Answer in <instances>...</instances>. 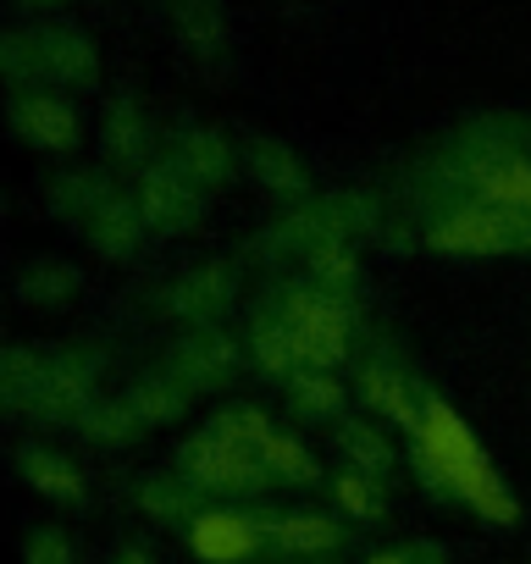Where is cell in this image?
<instances>
[{
  "label": "cell",
  "mask_w": 531,
  "mask_h": 564,
  "mask_svg": "<svg viewBox=\"0 0 531 564\" xmlns=\"http://www.w3.org/2000/svg\"><path fill=\"white\" fill-rule=\"evenodd\" d=\"M415 437V470L432 492H448L459 503H470L481 520L492 525H514L520 520V503L514 492L503 487V476L492 470L487 448L476 443V432L459 421L454 404L432 399L426 393V410H421V426L410 432Z\"/></svg>",
  "instance_id": "6da1fadb"
},
{
  "label": "cell",
  "mask_w": 531,
  "mask_h": 564,
  "mask_svg": "<svg viewBox=\"0 0 531 564\" xmlns=\"http://www.w3.org/2000/svg\"><path fill=\"white\" fill-rule=\"evenodd\" d=\"M382 221V199L371 188H333V194H300L283 216L266 221V232L254 238V249L266 254H294L305 260L322 243H355L360 232H371Z\"/></svg>",
  "instance_id": "7a4b0ae2"
},
{
  "label": "cell",
  "mask_w": 531,
  "mask_h": 564,
  "mask_svg": "<svg viewBox=\"0 0 531 564\" xmlns=\"http://www.w3.org/2000/svg\"><path fill=\"white\" fill-rule=\"evenodd\" d=\"M177 476L194 481L199 492H254V487H266V465H260V454H254L238 410L216 415L210 426H199L183 443Z\"/></svg>",
  "instance_id": "3957f363"
},
{
  "label": "cell",
  "mask_w": 531,
  "mask_h": 564,
  "mask_svg": "<svg viewBox=\"0 0 531 564\" xmlns=\"http://www.w3.org/2000/svg\"><path fill=\"white\" fill-rule=\"evenodd\" d=\"M272 311L289 322L305 371H333L338 360H349V327H355L349 300L316 289V282H289Z\"/></svg>",
  "instance_id": "277c9868"
},
{
  "label": "cell",
  "mask_w": 531,
  "mask_h": 564,
  "mask_svg": "<svg viewBox=\"0 0 531 564\" xmlns=\"http://www.w3.org/2000/svg\"><path fill=\"white\" fill-rule=\"evenodd\" d=\"M426 243L443 254H503V249H531V210L509 205H454L426 227Z\"/></svg>",
  "instance_id": "5b68a950"
},
{
  "label": "cell",
  "mask_w": 531,
  "mask_h": 564,
  "mask_svg": "<svg viewBox=\"0 0 531 564\" xmlns=\"http://www.w3.org/2000/svg\"><path fill=\"white\" fill-rule=\"evenodd\" d=\"M100 377H106V349L100 344H62V349H51L34 415L56 421V426H78V415L100 399Z\"/></svg>",
  "instance_id": "8992f818"
},
{
  "label": "cell",
  "mask_w": 531,
  "mask_h": 564,
  "mask_svg": "<svg viewBox=\"0 0 531 564\" xmlns=\"http://www.w3.org/2000/svg\"><path fill=\"white\" fill-rule=\"evenodd\" d=\"M238 300V265L232 260H199L177 276L161 282L155 294V311L166 322H183V327H216Z\"/></svg>",
  "instance_id": "52a82bcc"
},
{
  "label": "cell",
  "mask_w": 531,
  "mask_h": 564,
  "mask_svg": "<svg viewBox=\"0 0 531 564\" xmlns=\"http://www.w3.org/2000/svg\"><path fill=\"white\" fill-rule=\"evenodd\" d=\"M133 199H139V210H144V221H150V232H161V238H177V232H194L199 227V216H205V188L166 155V161H150V166H139V188H133Z\"/></svg>",
  "instance_id": "ba28073f"
},
{
  "label": "cell",
  "mask_w": 531,
  "mask_h": 564,
  "mask_svg": "<svg viewBox=\"0 0 531 564\" xmlns=\"http://www.w3.org/2000/svg\"><path fill=\"white\" fill-rule=\"evenodd\" d=\"M7 128H12L29 150H45V155H67V150H78V139H84L78 106L62 100V95H51L45 84L7 95Z\"/></svg>",
  "instance_id": "9c48e42d"
},
{
  "label": "cell",
  "mask_w": 531,
  "mask_h": 564,
  "mask_svg": "<svg viewBox=\"0 0 531 564\" xmlns=\"http://www.w3.org/2000/svg\"><path fill=\"white\" fill-rule=\"evenodd\" d=\"M177 382H188L194 393H216L232 382L238 371V344L221 333V327H188V338H177L161 360Z\"/></svg>",
  "instance_id": "30bf717a"
},
{
  "label": "cell",
  "mask_w": 531,
  "mask_h": 564,
  "mask_svg": "<svg viewBox=\"0 0 531 564\" xmlns=\"http://www.w3.org/2000/svg\"><path fill=\"white\" fill-rule=\"evenodd\" d=\"M34 45H40L45 84H67V89H95L100 84V45L84 29H73V23H34Z\"/></svg>",
  "instance_id": "8fae6325"
},
{
  "label": "cell",
  "mask_w": 531,
  "mask_h": 564,
  "mask_svg": "<svg viewBox=\"0 0 531 564\" xmlns=\"http://www.w3.org/2000/svg\"><path fill=\"white\" fill-rule=\"evenodd\" d=\"M266 542V525L238 509H199L188 520V547L205 564H249Z\"/></svg>",
  "instance_id": "7c38bea8"
},
{
  "label": "cell",
  "mask_w": 531,
  "mask_h": 564,
  "mask_svg": "<svg viewBox=\"0 0 531 564\" xmlns=\"http://www.w3.org/2000/svg\"><path fill=\"white\" fill-rule=\"evenodd\" d=\"M172 161H177L205 194L227 188L232 172H238V150H232L227 133L210 128V122H177V128H172Z\"/></svg>",
  "instance_id": "4fadbf2b"
},
{
  "label": "cell",
  "mask_w": 531,
  "mask_h": 564,
  "mask_svg": "<svg viewBox=\"0 0 531 564\" xmlns=\"http://www.w3.org/2000/svg\"><path fill=\"white\" fill-rule=\"evenodd\" d=\"M100 150L111 166H150V150H155V122L144 111V100L133 95H111L106 111H100Z\"/></svg>",
  "instance_id": "5bb4252c"
},
{
  "label": "cell",
  "mask_w": 531,
  "mask_h": 564,
  "mask_svg": "<svg viewBox=\"0 0 531 564\" xmlns=\"http://www.w3.org/2000/svg\"><path fill=\"white\" fill-rule=\"evenodd\" d=\"M84 238H89V249L95 254H106V260H133L139 249H144V232H150V221H144V210H139V199L133 194H111L84 227H78Z\"/></svg>",
  "instance_id": "9a60e30c"
},
{
  "label": "cell",
  "mask_w": 531,
  "mask_h": 564,
  "mask_svg": "<svg viewBox=\"0 0 531 564\" xmlns=\"http://www.w3.org/2000/svg\"><path fill=\"white\" fill-rule=\"evenodd\" d=\"M238 421H243V432H249V443H254V454H260V465H266V476H278V481H316V454L294 437V432H283V426H272L260 410H238Z\"/></svg>",
  "instance_id": "2e32d148"
},
{
  "label": "cell",
  "mask_w": 531,
  "mask_h": 564,
  "mask_svg": "<svg viewBox=\"0 0 531 564\" xmlns=\"http://www.w3.org/2000/svg\"><path fill=\"white\" fill-rule=\"evenodd\" d=\"M360 399H366L382 421H393V426H404V432H415V426H421V410H426V393H421L399 366H388V360H371V366L360 371Z\"/></svg>",
  "instance_id": "e0dca14e"
},
{
  "label": "cell",
  "mask_w": 531,
  "mask_h": 564,
  "mask_svg": "<svg viewBox=\"0 0 531 564\" xmlns=\"http://www.w3.org/2000/svg\"><path fill=\"white\" fill-rule=\"evenodd\" d=\"M111 194H117V177H111L106 166H67V172H56V177L45 183V205H51L62 221H73V227H84Z\"/></svg>",
  "instance_id": "ac0fdd59"
},
{
  "label": "cell",
  "mask_w": 531,
  "mask_h": 564,
  "mask_svg": "<svg viewBox=\"0 0 531 564\" xmlns=\"http://www.w3.org/2000/svg\"><path fill=\"white\" fill-rule=\"evenodd\" d=\"M18 300L23 305H34V311H56V305H73L78 294H84V271L73 265V260H62V254H34V260H23L18 265Z\"/></svg>",
  "instance_id": "d6986e66"
},
{
  "label": "cell",
  "mask_w": 531,
  "mask_h": 564,
  "mask_svg": "<svg viewBox=\"0 0 531 564\" xmlns=\"http://www.w3.org/2000/svg\"><path fill=\"white\" fill-rule=\"evenodd\" d=\"M243 166H249V177H254L260 188H272V194H289V199L311 194V166L300 161L294 144H283V139H272V133H260V139L243 144Z\"/></svg>",
  "instance_id": "ffe728a7"
},
{
  "label": "cell",
  "mask_w": 531,
  "mask_h": 564,
  "mask_svg": "<svg viewBox=\"0 0 531 564\" xmlns=\"http://www.w3.org/2000/svg\"><path fill=\"white\" fill-rule=\"evenodd\" d=\"M45 355L51 349H40V344H7L0 349V415H34L40 410Z\"/></svg>",
  "instance_id": "44dd1931"
},
{
  "label": "cell",
  "mask_w": 531,
  "mask_h": 564,
  "mask_svg": "<svg viewBox=\"0 0 531 564\" xmlns=\"http://www.w3.org/2000/svg\"><path fill=\"white\" fill-rule=\"evenodd\" d=\"M18 470H23V481H29L40 498H51V503H84V498H89V481H84V470H78L67 454L45 448V443H29V448H18Z\"/></svg>",
  "instance_id": "7402d4cb"
},
{
  "label": "cell",
  "mask_w": 531,
  "mask_h": 564,
  "mask_svg": "<svg viewBox=\"0 0 531 564\" xmlns=\"http://www.w3.org/2000/svg\"><path fill=\"white\" fill-rule=\"evenodd\" d=\"M266 525V542L278 553H294V558H322L344 542V525L333 514H311V509H294V514H278V520H260Z\"/></svg>",
  "instance_id": "603a6c76"
},
{
  "label": "cell",
  "mask_w": 531,
  "mask_h": 564,
  "mask_svg": "<svg viewBox=\"0 0 531 564\" xmlns=\"http://www.w3.org/2000/svg\"><path fill=\"white\" fill-rule=\"evenodd\" d=\"M172 29H177V45L194 62H216L227 51V40H232L221 0H172Z\"/></svg>",
  "instance_id": "cb8c5ba5"
},
{
  "label": "cell",
  "mask_w": 531,
  "mask_h": 564,
  "mask_svg": "<svg viewBox=\"0 0 531 564\" xmlns=\"http://www.w3.org/2000/svg\"><path fill=\"white\" fill-rule=\"evenodd\" d=\"M122 399H128V410L139 415V426H172L177 415H188L194 388H188V382H177L166 366H155V371H144Z\"/></svg>",
  "instance_id": "d4e9b609"
},
{
  "label": "cell",
  "mask_w": 531,
  "mask_h": 564,
  "mask_svg": "<svg viewBox=\"0 0 531 564\" xmlns=\"http://www.w3.org/2000/svg\"><path fill=\"white\" fill-rule=\"evenodd\" d=\"M249 360H254L266 377H294V371H305L300 344H294V333H289V322H283L278 311H260V316L249 322Z\"/></svg>",
  "instance_id": "484cf974"
},
{
  "label": "cell",
  "mask_w": 531,
  "mask_h": 564,
  "mask_svg": "<svg viewBox=\"0 0 531 564\" xmlns=\"http://www.w3.org/2000/svg\"><path fill=\"white\" fill-rule=\"evenodd\" d=\"M338 448H344V459H349V470H360V476H371V481H382L388 470H393V443L371 426V421H344L338 426Z\"/></svg>",
  "instance_id": "4316f807"
},
{
  "label": "cell",
  "mask_w": 531,
  "mask_h": 564,
  "mask_svg": "<svg viewBox=\"0 0 531 564\" xmlns=\"http://www.w3.org/2000/svg\"><path fill=\"white\" fill-rule=\"evenodd\" d=\"M305 282H316V289L338 294V300H355L360 294V260H355V243H322L305 254Z\"/></svg>",
  "instance_id": "83f0119b"
},
{
  "label": "cell",
  "mask_w": 531,
  "mask_h": 564,
  "mask_svg": "<svg viewBox=\"0 0 531 564\" xmlns=\"http://www.w3.org/2000/svg\"><path fill=\"white\" fill-rule=\"evenodd\" d=\"M344 382L333 377V371H294L289 377V404H294V415H305V421H333V415H344Z\"/></svg>",
  "instance_id": "f1b7e54d"
},
{
  "label": "cell",
  "mask_w": 531,
  "mask_h": 564,
  "mask_svg": "<svg viewBox=\"0 0 531 564\" xmlns=\"http://www.w3.org/2000/svg\"><path fill=\"white\" fill-rule=\"evenodd\" d=\"M194 481H183V476H144L139 487H133V503L150 514V520H194L199 509H194Z\"/></svg>",
  "instance_id": "f546056e"
},
{
  "label": "cell",
  "mask_w": 531,
  "mask_h": 564,
  "mask_svg": "<svg viewBox=\"0 0 531 564\" xmlns=\"http://www.w3.org/2000/svg\"><path fill=\"white\" fill-rule=\"evenodd\" d=\"M78 432L89 437V443H106V448H117V443H133L144 426H139V415L128 410V399H95L84 415H78Z\"/></svg>",
  "instance_id": "4dcf8cb0"
},
{
  "label": "cell",
  "mask_w": 531,
  "mask_h": 564,
  "mask_svg": "<svg viewBox=\"0 0 531 564\" xmlns=\"http://www.w3.org/2000/svg\"><path fill=\"white\" fill-rule=\"evenodd\" d=\"M0 84H12V89H34V84H45L34 29H0Z\"/></svg>",
  "instance_id": "1f68e13d"
},
{
  "label": "cell",
  "mask_w": 531,
  "mask_h": 564,
  "mask_svg": "<svg viewBox=\"0 0 531 564\" xmlns=\"http://www.w3.org/2000/svg\"><path fill=\"white\" fill-rule=\"evenodd\" d=\"M476 199H487V205H509V210H531V161L487 166V172L476 177Z\"/></svg>",
  "instance_id": "d6a6232c"
},
{
  "label": "cell",
  "mask_w": 531,
  "mask_h": 564,
  "mask_svg": "<svg viewBox=\"0 0 531 564\" xmlns=\"http://www.w3.org/2000/svg\"><path fill=\"white\" fill-rule=\"evenodd\" d=\"M333 498H338V509L355 514V520H377V514H382V492H377V481L360 476V470H344L338 487H333Z\"/></svg>",
  "instance_id": "836d02e7"
},
{
  "label": "cell",
  "mask_w": 531,
  "mask_h": 564,
  "mask_svg": "<svg viewBox=\"0 0 531 564\" xmlns=\"http://www.w3.org/2000/svg\"><path fill=\"white\" fill-rule=\"evenodd\" d=\"M23 564H78V553H73L67 531L40 525V531H29V536H23Z\"/></svg>",
  "instance_id": "e575fe53"
},
{
  "label": "cell",
  "mask_w": 531,
  "mask_h": 564,
  "mask_svg": "<svg viewBox=\"0 0 531 564\" xmlns=\"http://www.w3.org/2000/svg\"><path fill=\"white\" fill-rule=\"evenodd\" d=\"M371 564H443L432 547H388V553H377Z\"/></svg>",
  "instance_id": "d590c367"
},
{
  "label": "cell",
  "mask_w": 531,
  "mask_h": 564,
  "mask_svg": "<svg viewBox=\"0 0 531 564\" xmlns=\"http://www.w3.org/2000/svg\"><path fill=\"white\" fill-rule=\"evenodd\" d=\"M7 7H18V12H29V18L45 23V18H56V12L67 7V0H7Z\"/></svg>",
  "instance_id": "8d00e7d4"
},
{
  "label": "cell",
  "mask_w": 531,
  "mask_h": 564,
  "mask_svg": "<svg viewBox=\"0 0 531 564\" xmlns=\"http://www.w3.org/2000/svg\"><path fill=\"white\" fill-rule=\"evenodd\" d=\"M111 564H155V558H150V547H133V542H128V547H117Z\"/></svg>",
  "instance_id": "74e56055"
},
{
  "label": "cell",
  "mask_w": 531,
  "mask_h": 564,
  "mask_svg": "<svg viewBox=\"0 0 531 564\" xmlns=\"http://www.w3.org/2000/svg\"><path fill=\"white\" fill-rule=\"evenodd\" d=\"M0 210H7V199H0Z\"/></svg>",
  "instance_id": "f35d334b"
}]
</instances>
